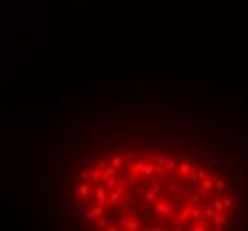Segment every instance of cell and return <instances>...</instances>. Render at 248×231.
<instances>
[{
  "instance_id": "6da1fadb",
  "label": "cell",
  "mask_w": 248,
  "mask_h": 231,
  "mask_svg": "<svg viewBox=\"0 0 248 231\" xmlns=\"http://www.w3.org/2000/svg\"><path fill=\"white\" fill-rule=\"evenodd\" d=\"M53 189L78 229H247L248 148L218 128H110L62 153Z\"/></svg>"
}]
</instances>
